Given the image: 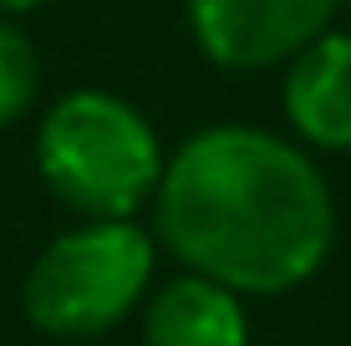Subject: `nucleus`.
I'll return each instance as SVG.
<instances>
[{
	"label": "nucleus",
	"instance_id": "nucleus-4",
	"mask_svg": "<svg viewBox=\"0 0 351 346\" xmlns=\"http://www.w3.org/2000/svg\"><path fill=\"white\" fill-rule=\"evenodd\" d=\"M341 0H189L199 51L224 71H265L331 31Z\"/></svg>",
	"mask_w": 351,
	"mask_h": 346
},
{
	"label": "nucleus",
	"instance_id": "nucleus-1",
	"mask_svg": "<svg viewBox=\"0 0 351 346\" xmlns=\"http://www.w3.org/2000/svg\"><path fill=\"white\" fill-rule=\"evenodd\" d=\"M153 194L168 249L234 295L306 285L336 240L321 169L260 127H209L189 138L163 163Z\"/></svg>",
	"mask_w": 351,
	"mask_h": 346
},
{
	"label": "nucleus",
	"instance_id": "nucleus-3",
	"mask_svg": "<svg viewBox=\"0 0 351 346\" xmlns=\"http://www.w3.org/2000/svg\"><path fill=\"white\" fill-rule=\"evenodd\" d=\"M153 280V240L132 219H87L36 255L21 306L46 336H97L143 301Z\"/></svg>",
	"mask_w": 351,
	"mask_h": 346
},
{
	"label": "nucleus",
	"instance_id": "nucleus-7",
	"mask_svg": "<svg viewBox=\"0 0 351 346\" xmlns=\"http://www.w3.org/2000/svg\"><path fill=\"white\" fill-rule=\"evenodd\" d=\"M36 87H41V56H36L31 36L0 21V127L26 117V107L36 102Z\"/></svg>",
	"mask_w": 351,
	"mask_h": 346
},
{
	"label": "nucleus",
	"instance_id": "nucleus-8",
	"mask_svg": "<svg viewBox=\"0 0 351 346\" xmlns=\"http://www.w3.org/2000/svg\"><path fill=\"white\" fill-rule=\"evenodd\" d=\"M36 5H46V0H0L5 16H26V10H36Z\"/></svg>",
	"mask_w": 351,
	"mask_h": 346
},
{
	"label": "nucleus",
	"instance_id": "nucleus-2",
	"mask_svg": "<svg viewBox=\"0 0 351 346\" xmlns=\"http://www.w3.org/2000/svg\"><path fill=\"white\" fill-rule=\"evenodd\" d=\"M36 169L66 209L87 219H132L163 178V148L123 97L71 92L36 127Z\"/></svg>",
	"mask_w": 351,
	"mask_h": 346
},
{
	"label": "nucleus",
	"instance_id": "nucleus-5",
	"mask_svg": "<svg viewBox=\"0 0 351 346\" xmlns=\"http://www.w3.org/2000/svg\"><path fill=\"white\" fill-rule=\"evenodd\" d=\"M285 117L311 148H351V31H326L300 56H290Z\"/></svg>",
	"mask_w": 351,
	"mask_h": 346
},
{
	"label": "nucleus",
	"instance_id": "nucleus-6",
	"mask_svg": "<svg viewBox=\"0 0 351 346\" xmlns=\"http://www.w3.org/2000/svg\"><path fill=\"white\" fill-rule=\"evenodd\" d=\"M143 346H250L245 306L204 275H178L153 291L143 311Z\"/></svg>",
	"mask_w": 351,
	"mask_h": 346
}]
</instances>
